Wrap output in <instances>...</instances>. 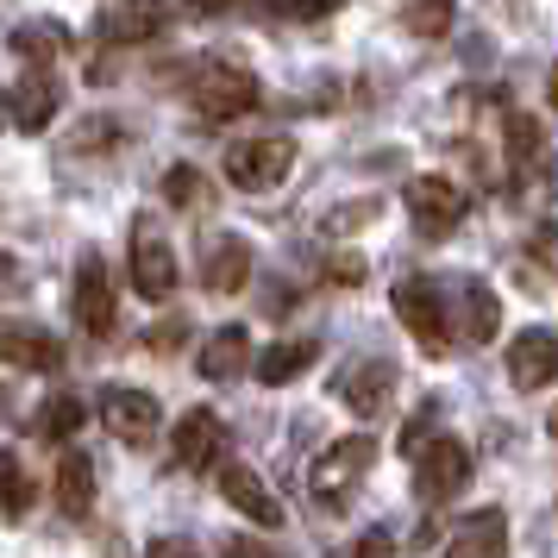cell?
Segmentation results:
<instances>
[{
  "mask_svg": "<svg viewBox=\"0 0 558 558\" xmlns=\"http://www.w3.org/2000/svg\"><path fill=\"white\" fill-rule=\"evenodd\" d=\"M396 320H402V327L421 339V352H433V357L452 345V295H439L433 277L396 282Z\"/></svg>",
  "mask_w": 558,
  "mask_h": 558,
  "instance_id": "obj_1",
  "label": "cell"
},
{
  "mask_svg": "<svg viewBox=\"0 0 558 558\" xmlns=\"http://www.w3.org/2000/svg\"><path fill=\"white\" fill-rule=\"evenodd\" d=\"M189 101L207 120H239V113L257 107V76L239 70V63H195L189 70Z\"/></svg>",
  "mask_w": 558,
  "mask_h": 558,
  "instance_id": "obj_2",
  "label": "cell"
},
{
  "mask_svg": "<svg viewBox=\"0 0 558 558\" xmlns=\"http://www.w3.org/2000/svg\"><path fill=\"white\" fill-rule=\"evenodd\" d=\"M464 483H471V446L452 439V433L427 439V452L414 458V496L427 508H439V502H452Z\"/></svg>",
  "mask_w": 558,
  "mask_h": 558,
  "instance_id": "obj_3",
  "label": "cell"
},
{
  "mask_svg": "<svg viewBox=\"0 0 558 558\" xmlns=\"http://www.w3.org/2000/svg\"><path fill=\"white\" fill-rule=\"evenodd\" d=\"M371 464H377V439H371V433H352V439H332L327 452L314 458L307 483H314V496H320V502H339L352 483L371 477Z\"/></svg>",
  "mask_w": 558,
  "mask_h": 558,
  "instance_id": "obj_4",
  "label": "cell"
},
{
  "mask_svg": "<svg viewBox=\"0 0 558 558\" xmlns=\"http://www.w3.org/2000/svg\"><path fill=\"white\" fill-rule=\"evenodd\" d=\"M289 170H295V145H289V138H239V145H227V182L232 189L264 195V189H277Z\"/></svg>",
  "mask_w": 558,
  "mask_h": 558,
  "instance_id": "obj_5",
  "label": "cell"
},
{
  "mask_svg": "<svg viewBox=\"0 0 558 558\" xmlns=\"http://www.w3.org/2000/svg\"><path fill=\"white\" fill-rule=\"evenodd\" d=\"M101 427L113 433V439H126V446H151L157 427H163V408H157V396H145V389L113 383V389H101Z\"/></svg>",
  "mask_w": 558,
  "mask_h": 558,
  "instance_id": "obj_6",
  "label": "cell"
},
{
  "mask_svg": "<svg viewBox=\"0 0 558 558\" xmlns=\"http://www.w3.org/2000/svg\"><path fill=\"white\" fill-rule=\"evenodd\" d=\"M220 452H227V421H220L214 408H189L177 421L170 458H177L182 471H207V464H220Z\"/></svg>",
  "mask_w": 558,
  "mask_h": 558,
  "instance_id": "obj_7",
  "label": "cell"
},
{
  "mask_svg": "<svg viewBox=\"0 0 558 558\" xmlns=\"http://www.w3.org/2000/svg\"><path fill=\"white\" fill-rule=\"evenodd\" d=\"M0 364H13V371H57L63 364V345L38 320L0 314Z\"/></svg>",
  "mask_w": 558,
  "mask_h": 558,
  "instance_id": "obj_8",
  "label": "cell"
},
{
  "mask_svg": "<svg viewBox=\"0 0 558 558\" xmlns=\"http://www.w3.org/2000/svg\"><path fill=\"white\" fill-rule=\"evenodd\" d=\"M508 377L514 389H553L558 383V332L546 327H521L508 345Z\"/></svg>",
  "mask_w": 558,
  "mask_h": 558,
  "instance_id": "obj_9",
  "label": "cell"
},
{
  "mask_svg": "<svg viewBox=\"0 0 558 558\" xmlns=\"http://www.w3.org/2000/svg\"><path fill=\"white\" fill-rule=\"evenodd\" d=\"M402 202H408V214H414L421 232H452L464 220V189L452 177H414Z\"/></svg>",
  "mask_w": 558,
  "mask_h": 558,
  "instance_id": "obj_10",
  "label": "cell"
},
{
  "mask_svg": "<svg viewBox=\"0 0 558 558\" xmlns=\"http://www.w3.org/2000/svg\"><path fill=\"white\" fill-rule=\"evenodd\" d=\"M132 289H138L145 302L177 295V252H170L151 227H132Z\"/></svg>",
  "mask_w": 558,
  "mask_h": 558,
  "instance_id": "obj_11",
  "label": "cell"
},
{
  "mask_svg": "<svg viewBox=\"0 0 558 558\" xmlns=\"http://www.w3.org/2000/svg\"><path fill=\"white\" fill-rule=\"evenodd\" d=\"M70 307H76V327L82 332H113L120 302H113V277H107V264L95 252L76 264V295H70Z\"/></svg>",
  "mask_w": 558,
  "mask_h": 558,
  "instance_id": "obj_12",
  "label": "cell"
},
{
  "mask_svg": "<svg viewBox=\"0 0 558 558\" xmlns=\"http://www.w3.org/2000/svg\"><path fill=\"white\" fill-rule=\"evenodd\" d=\"M57 107H63V88H57L45 70H32V76H20L7 88V120L20 132H45L57 120Z\"/></svg>",
  "mask_w": 558,
  "mask_h": 558,
  "instance_id": "obj_13",
  "label": "cell"
},
{
  "mask_svg": "<svg viewBox=\"0 0 558 558\" xmlns=\"http://www.w3.org/2000/svg\"><path fill=\"white\" fill-rule=\"evenodd\" d=\"M220 496H227L245 521H257V527H282V502L270 496V483L257 477L252 464H220Z\"/></svg>",
  "mask_w": 558,
  "mask_h": 558,
  "instance_id": "obj_14",
  "label": "cell"
},
{
  "mask_svg": "<svg viewBox=\"0 0 558 558\" xmlns=\"http://www.w3.org/2000/svg\"><path fill=\"white\" fill-rule=\"evenodd\" d=\"M446 558H508V521L496 508H477V514H464L446 539Z\"/></svg>",
  "mask_w": 558,
  "mask_h": 558,
  "instance_id": "obj_15",
  "label": "cell"
},
{
  "mask_svg": "<svg viewBox=\"0 0 558 558\" xmlns=\"http://www.w3.org/2000/svg\"><path fill=\"white\" fill-rule=\"evenodd\" d=\"M202 282L214 289V295H239V289L252 282V245L232 239V232L227 239H214V245L202 252Z\"/></svg>",
  "mask_w": 558,
  "mask_h": 558,
  "instance_id": "obj_16",
  "label": "cell"
},
{
  "mask_svg": "<svg viewBox=\"0 0 558 558\" xmlns=\"http://www.w3.org/2000/svg\"><path fill=\"white\" fill-rule=\"evenodd\" d=\"M389 396H396V371L389 364H352L345 377H339V402L352 408V414H383L389 408Z\"/></svg>",
  "mask_w": 558,
  "mask_h": 558,
  "instance_id": "obj_17",
  "label": "cell"
},
{
  "mask_svg": "<svg viewBox=\"0 0 558 558\" xmlns=\"http://www.w3.org/2000/svg\"><path fill=\"white\" fill-rule=\"evenodd\" d=\"M252 364V332L245 327H220V332H207V345L202 357H195V371H202L207 383H232L239 371Z\"/></svg>",
  "mask_w": 558,
  "mask_h": 558,
  "instance_id": "obj_18",
  "label": "cell"
},
{
  "mask_svg": "<svg viewBox=\"0 0 558 558\" xmlns=\"http://www.w3.org/2000/svg\"><path fill=\"white\" fill-rule=\"evenodd\" d=\"M57 508L70 514V521H82L88 508H95V464H88V452H70L57 458Z\"/></svg>",
  "mask_w": 558,
  "mask_h": 558,
  "instance_id": "obj_19",
  "label": "cell"
},
{
  "mask_svg": "<svg viewBox=\"0 0 558 558\" xmlns=\"http://www.w3.org/2000/svg\"><path fill=\"white\" fill-rule=\"evenodd\" d=\"M314 357H320L314 339H277V345L257 352V383H270V389H277V383H295Z\"/></svg>",
  "mask_w": 558,
  "mask_h": 558,
  "instance_id": "obj_20",
  "label": "cell"
},
{
  "mask_svg": "<svg viewBox=\"0 0 558 558\" xmlns=\"http://www.w3.org/2000/svg\"><path fill=\"white\" fill-rule=\"evenodd\" d=\"M170 26V13H157V7H107L101 13V38L107 45H145L151 32Z\"/></svg>",
  "mask_w": 558,
  "mask_h": 558,
  "instance_id": "obj_21",
  "label": "cell"
},
{
  "mask_svg": "<svg viewBox=\"0 0 558 558\" xmlns=\"http://www.w3.org/2000/svg\"><path fill=\"white\" fill-rule=\"evenodd\" d=\"M32 496H38V483H32V471H26V452L7 446V452H0V514H26Z\"/></svg>",
  "mask_w": 558,
  "mask_h": 558,
  "instance_id": "obj_22",
  "label": "cell"
},
{
  "mask_svg": "<svg viewBox=\"0 0 558 558\" xmlns=\"http://www.w3.org/2000/svg\"><path fill=\"white\" fill-rule=\"evenodd\" d=\"M82 421H88V402L82 396H51V402L38 408V433L45 439H76Z\"/></svg>",
  "mask_w": 558,
  "mask_h": 558,
  "instance_id": "obj_23",
  "label": "cell"
},
{
  "mask_svg": "<svg viewBox=\"0 0 558 558\" xmlns=\"http://www.w3.org/2000/svg\"><path fill=\"white\" fill-rule=\"evenodd\" d=\"M464 332H471L477 345L496 339V295H489L483 282H464Z\"/></svg>",
  "mask_w": 558,
  "mask_h": 558,
  "instance_id": "obj_24",
  "label": "cell"
},
{
  "mask_svg": "<svg viewBox=\"0 0 558 558\" xmlns=\"http://www.w3.org/2000/svg\"><path fill=\"white\" fill-rule=\"evenodd\" d=\"M13 51L26 57V63H38V70H45V63L63 51V32H57V26H20V32H13Z\"/></svg>",
  "mask_w": 558,
  "mask_h": 558,
  "instance_id": "obj_25",
  "label": "cell"
},
{
  "mask_svg": "<svg viewBox=\"0 0 558 558\" xmlns=\"http://www.w3.org/2000/svg\"><path fill=\"white\" fill-rule=\"evenodd\" d=\"M163 202L170 207H202L207 202V177L202 170H189V163H177V170L163 177Z\"/></svg>",
  "mask_w": 558,
  "mask_h": 558,
  "instance_id": "obj_26",
  "label": "cell"
},
{
  "mask_svg": "<svg viewBox=\"0 0 558 558\" xmlns=\"http://www.w3.org/2000/svg\"><path fill=\"white\" fill-rule=\"evenodd\" d=\"M402 26L421 38H439V32H452V7H402Z\"/></svg>",
  "mask_w": 558,
  "mask_h": 558,
  "instance_id": "obj_27",
  "label": "cell"
},
{
  "mask_svg": "<svg viewBox=\"0 0 558 558\" xmlns=\"http://www.w3.org/2000/svg\"><path fill=\"white\" fill-rule=\"evenodd\" d=\"M383 553H389V533H364L357 553H332V558H383Z\"/></svg>",
  "mask_w": 558,
  "mask_h": 558,
  "instance_id": "obj_28",
  "label": "cell"
},
{
  "mask_svg": "<svg viewBox=\"0 0 558 558\" xmlns=\"http://www.w3.org/2000/svg\"><path fill=\"white\" fill-rule=\"evenodd\" d=\"M145 558H195V546H189V539H151Z\"/></svg>",
  "mask_w": 558,
  "mask_h": 558,
  "instance_id": "obj_29",
  "label": "cell"
},
{
  "mask_svg": "<svg viewBox=\"0 0 558 558\" xmlns=\"http://www.w3.org/2000/svg\"><path fill=\"white\" fill-rule=\"evenodd\" d=\"M177 339H182V320H163V327L151 332V352H177Z\"/></svg>",
  "mask_w": 558,
  "mask_h": 558,
  "instance_id": "obj_30",
  "label": "cell"
},
{
  "mask_svg": "<svg viewBox=\"0 0 558 558\" xmlns=\"http://www.w3.org/2000/svg\"><path fill=\"white\" fill-rule=\"evenodd\" d=\"M232 558H282V553H257V546H245V539H239V546H232Z\"/></svg>",
  "mask_w": 558,
  "mask_h": 558,
  "instance_id": "obj_31",
  "label": "cell"
},
{
  "mask_svg": "<svg viewBox=\"0 0 558 558\" xmlns=\"http://www.w3.org/2000/svg\"><path fill=\"white\" fill-rule=\"evenodd\" d=\"M0 101H7V95H0ZM0 120H7V107H0Z\"/></svg>",
  "mask_w": 558,
  "mask_h": 558,
  "instance_id": "obj_32",
  "label": "cell"
},
{
  "mask_svg": "<svg viewBox=\"0 0 558 558\" xmlns=\"http://www.w3.org/2000/svg\"><path fill=\"white\" fill-rule=\"evenodd\" d=\"M553 101H558V82H553Z\"/></svg>",
  "mask_w": 558,
  "mask_h": 558,
  "instance_id": "obj_33",
  "label": "cell"
}]
</instances>
